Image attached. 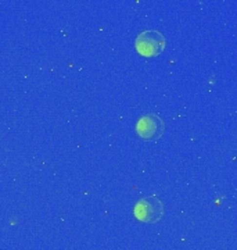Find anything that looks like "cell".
Here are the masks:
<instances>
[{"label":"cell","mask_w":237,"mask_h":250,"mask_svg":"<svg viewBox=\"0 0 237 250\" xmlns=\"http://www.w3.org/2000/svg\"><path fill=\"white\" fill-rule=\"evenodd\" d=\"M135 217L141 223H157L164 217V206L157 196H147L140 199L133 208Z\"/></svg>","instance_id":"2"},{"label":"cell","mask_w":237,"mask_h":250,"mask_svg":"<svg viewBox=\"0 0 237 250\" xmlns=\"http://www.w3.org/2000/svg\"><path fill=\"white\" fill-rule=\"evenodd\" d=\"M135 47L138 53L144 57H156L165 49V38L161 32L154 29L143 31L135 39Z\"/></svg>","instance_id":"1"},{"label":"cell","mask_w":237,"mask_h":250,"mask_svg":"<svg viewBox=\"0 0 237 250\" xmlns=\"http://www.w3.org/2000/svg\"><path fill=\"white\" fill-rule=\"evenodd\" d=\"M165 132V124L157 114H143L136 123V134L144 141H157Z\"/></svg>","instance_id":"3"}]
</instances>
